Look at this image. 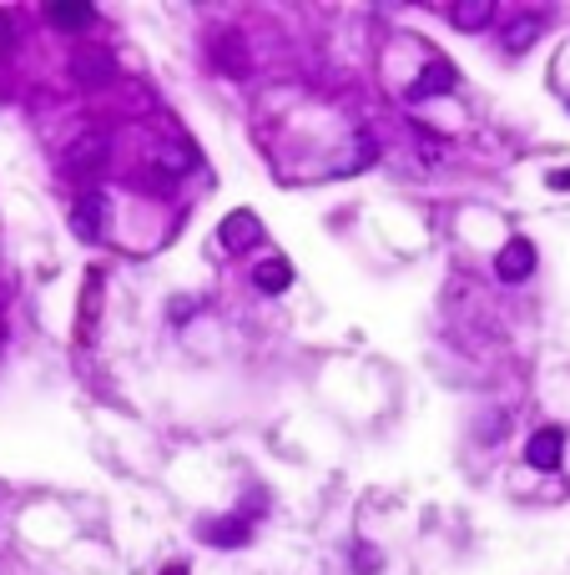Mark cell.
Returning <instances> with one entry per match:
<instances>
[{
    "label": "cell",
    "instance_id": "cell-3",
    "mask_svg": "<svg viewBox=\"0 0 570 575\" xmlns=\"http://www.w3.org/2000/svg\"><path fill=\"white\" fill-rule=\"evenodd\" d=\"M530 268H536V248H530V238H510L500 248V258H494V272H500L504 282H526Z\"/></svg>",
    "mask_w": 570,
    "mask_h": 575
},
{
    "label": "cell",
    "instance_id": "cell-11",
    "mask_svg": "<svg viewBox=\"0 0 570 575\" xmlns=\"http://www.w3.org/2000/svg\"><path fill=\"white\" fill-rule=\"evenodd\" d=\"M536 36H540V21H536V16H520V21L504 31V51L520 56L526 46H536Z\"/></svg>",
    "mask_w": 570,
    "mask_h": 575
},
{
    "label": "cell",
    "instance_id": "cell-12",
    "mask_svg": "<svg viewBox=\"0 0 570 575\" xmlns=\"http://www.w3.org/2000/svg\"><path fill=\"white\" fill-rule=\"evenodd\" d=\"M454 87V71L444 61H429V71H424V81L414 87V97H434V91H450Z\"/></svg>",
    "mask_w": 570,
    "mask_h": 575
},
{
    "label": "cell",
    "instance_id": "cell-13",
    "mask_svg": "<svg viewBox=\"0 0 570 575\" xmlns=\"http://www.w3.org/2000/svg\"><path fill=\"white\" fill-rule=\"evenodd\" d=\"M218 61H222V71H228V77H242V71H248V56L238 51V41H232V36H222V41H218Z\"/></svg>",
    "mask_w": 570,
    "mask_h": 575
},
{
    "label": "cell",
    "instance_id": "cell-18",
    "mask_svg": "<svg viewBox=\"0 0 570 575\" xmlns=\"http://www.w3.org/2000/svg\"><path fill=\"white\" fill-rule=\"evenodd\" d=\"M162 575H187V565H167V571Z\"/></svg>",
    "mask_w": 570,
    "mask_h": 575
},
{
    "label": "cell",
    "instance_id": "cell-14",
    "mask_svg": "<svg viewBox=\"0 0 570 575\" xmlns=\"http://www.w3.org/2000/svg\"><path fill=\"white\" fill-rule=\"evenodd\" d=\"M480 439H504V414H490V419H480Z\"/></svg>",
    "mask_w": 570,
    "mask_h": 575
},
{
    "label": "cell",
    "instance_id": "cell-2",
    "mask_svg": "<svg viewBox=\"0 0 570 575\" xmlns=\"http://www.w3.org/2000/svg\"><path fill=\"white\" fill-rule=\"evenodd\" d=\"M71 77L81 87H111L117 81V61H111V51H77L71 56Z\"/></svg>",
    "mask_w": 570,
    "mask_h": 575
},
{
    "label": "cell",
    "instance_id": "cell-16",
    "mask_svg": "<svg viewBox=\"0 0 570 575\" xmlns=\"http://www.w3.org/2000/svg\"><path fill=\"white\" fill-rule=\"evenodd\" d=\"M11 46H16V26H11V16L0 11V56L11 51Z\"/></svg>",
    "mask_w": 570,
    "mask_h": 575
},
{
    "label": "cell",
    "instance_id": "cell-15",
    "mask_svg": "<svg viewBox=\"0 0 570 575\" xmlns=\"http://www.w3.org/2000/svg\"><path fill=\"white\" fill-rule=\"evenodd\" d=\"M353 571H359V575L379 571V555H373V545H359V555H353Z\"/></svg>",
    "mask_w": 570,
    "mask_h": 575
},
{
    "label": "cell",
    "instance_id": "cell-6",
    "mask_svg": "<svg viewBox=\"0 0 570 575\" xmlns=\"http://www.w3.org/2000/svg\"><path fill=\"white\" fill-rule=\"evenodd\" d=\"M107 157H111L107 137H87V141H77V147H71L67 167H71L77 177H87V172H101V167H107Z\"/></svg>",
    "mask_w": 570,
    "mask_h": 575
},
{
    "label": "cell",
    "instance_id": "cell-8",
    "mask_svg": "<svg viewBox=\"0 0 570 575\" xmlns=\"http://www.w3.org/2000/svg\"><path fill=\"white\" fill-rule=\"evenodd\" d=\"M450 21L460 26V31H484V26L494 21V6L490 0H460V6H450Z\"/></svg>",
    "mask_w": 570,
    "mask_h": 575
},
{
    "label": "cell",
    "instance_id": "cell-7",
    "mask_svg": "<svg viewBox=\"0 0 570 575\" xmlns=\"http://www.w3.org/2000/svg\"><path fill=\"white\" fill-rule=\"evenodd\" d=\"M258 238H263V228H258L252 212H228V222H222V248L242 252V248H252Z\"/></svg>",
    "mask_w": 570,
    "mask_h": 575
},
{
    "label": "cell",
    "instance_id": "cell-9",
    "mask_svg": "<svg viewBox=\"0 0 570 575\" xmlns=\"http://www.w3.org/2000/svg\"><path fill=\"white\" fill-rule=\"evenodd\" d=\"M202 541L222 545V551H232V545L248 541V515H238V521H218V525H198Z\"/></svg>",
    "mask_w": 570,
    "mask_h": 575
},
{
    "label": "cell",
    "instance_id": "cell-4",
    "mask_svg": "<svg viewBox=\"0 0 570 575\" xmlns=\"http://www.w3.org/2000/svg\"><path fill=\"white\" fill-rule=\"evenodd\" d=\"M560 449H566V435H560V429H540V435H530V445H526L530 469H560Z\"/></svg>",
    "mask_w": 570,
    "mask_h": 575
},
{
    "label": "cell",
    "instance_id": "cell-1",
    "mask_svg": "<svg viewBox=\"0 0 570 575\" xmlns=\"http://www.w3.org/2000/svg\"><path fill=\"white\" fill-rule=\"evenodd\" d=\"M71 228H77V238H107L111 228V202L101 187H87V192L77 197V207H71Z\"/></svg>",
    "mask_w": 570,
    "mask_h": 575
},
{
    "label": "cell",
    "instance_id": "cell-5",
    "mask_svg": "<svg viewBox=\"0 0 570 575\" xmlns=\"http://www.w3.org/2000/svg\"><path fill=\"white\" fill-rule=\"evenodd\" d=\"M46 21H51L56 31H87V26H97V11L77 6V0H51V6H46Z\"/></svg>",
    "mask_w": 570,
    "mask_h": 575
},
{
    "label": "cell",
    "instance_id": "cell-10",
    "mask_svg": "<svg viewBox=\"0 0 570 575\" xmlns=\"http://www.w3.org/2000/svg\"><path fill=\"white\" fill-rule=\"evenodd\" d=\"M252 282H258V294H288V282H293V268H288L283 258H268L263 268L252 272Z\"/></svg>",
    "mask_w": 570,
    "mask_h": 575
},
{
    "label": "cell",
    "instance_id": "cell-17",
    "mask_svg": "<svg viewBox=\"0 0 570 575\" xmlns=\"http://www.w3.org/2000/svg\"><path fill=\"white\" fill-rule=\"evenodd\" d=\"M550 187H560V192H570V172H550Z\"/></svg>",
    "mask_w": 570,
    "mask_h": 575
}]
</instances>
